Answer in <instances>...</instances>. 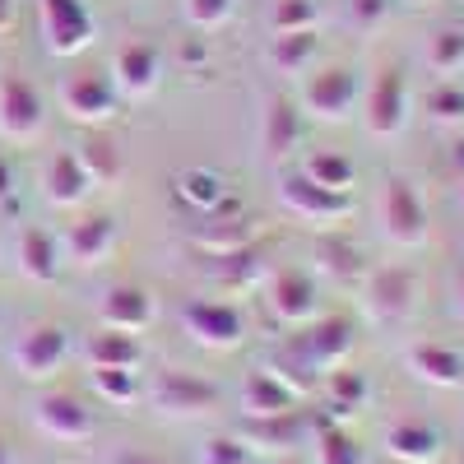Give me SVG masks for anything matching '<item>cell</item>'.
I'll return each mask as SVG.
<instances>
[{"label": "cell", "instance_id": "10", "mask_svg": "<svg viewBox=\"0 0 464 464\" xmlns=\"http://www.w3.org/2000/svg\"><path fill=\"white\" fill-rule=\"evenodd\" d=\"M61 111L80 126H102L121 111V93L107 74H70L61 84Z\"/></svg>", "mask_w": 464, "mask_h": 464}, {"label": "cell", "instance_id": "49", "mask_svg": "<svg viewBox=\"0 0 464 464\" xmlns=\"http://www.w3.org/2000/svg\"><path fill=\"white\" fill-rule=\"evenodd\" d=\"M279 464H302V459H279Z\"/></svg>", "mask_w": 464, "mask_h": 464}, {"label": "cell", "instance_id": "45", "mask_svg": "<svg viewBox=\"0 0 464 464\" xmlns=\"http://www.w3.org/2000/svg\"><path fill=\"white\" fill-rule=\"evenodd\" d=\"M455 316L464 321V269H459V275H455Z\"/></svg>", "mask_w": 464, "mask_h": 464}, {"label": "cell", "instance_id": "34", "mask_svg": "<svg viewBox=\"0 0 464 464\" xmlns=\"http://www.w3.org/2000/svg\"><path fill=\"white\" fill-rule=\"evenodd\" d=\"M422 107H428V116L437 126H464V84H455V80L432 84V93L422 98Z\"/></svg>", "mask_w": 464, "mask_h": 464}, {"label": "cell", "instance_id": "42", "mask_svg": "<svg viewBox=\"0 0 464 464\" xmlns=\"http://www.w3.org/2000/svg\"><path fill=\"white\" fill-rule=\"evenodd\" d=\"M102 464H163V459H153L144 450H111V455H102Z\"/></svg>", "mask_w": 464, "mask_h": 464}, {"label": "cell", "instance_id": "3", "mask_svg": "<svg viewBox=\"0 0 464 464\" xmlns=\"http://www.w3.org/2000/svg\"><path fill=\"white\" fill-rule=\"evenodd\" d=\"M149 404L168 413V418H205L223 404V391L214 381L196 376V372H181V367H159L149 381Z\"/></svg>", "mask_w": 464, "mask_h": 464}, {"label": "cell", "instance_id": "26", "mask_svg": "<svg viewBox=\"0 0 464 464\" xmlns=\"http://www.w3.org/2000/svg\"><path fill=\"white\" fill-rule=\"evenodd\" d=\"M265 367L275 372V376L288 385V391H293L297 400H302V395H312L316 385H321V376H325V372H321V367H316V362H312V358H306L302 348H297V339H293V343H284V348H279V353L269 358Z\"/></svg>", "mask_w": 464, "mask_h": 464}, {"label": "cell", "instance_id": "31", "mask_svg": "<svg viewBox=\"0 0 464 464\" xmlns=\"http://www.w3.org/2000/svg\"><path fill=\"white\" fill-rule=\"evenodd\" d=\"M140 343H135V334H121V330H102V334H93V343H89V362L93 367H140Z\"/></svg>", "mask_w": 464, "mask_h": 464}, {"label": "cell", "instance_id": "33", "mask_svg": "<svg viewBox=\"0 0 464 464\" xmlns=\"http://www.w3.org/2000/svg\"><path fill=\"white\" fill-rule=\"evenodd\" d=\"M89 376H93V391L107 404H116V409H126V404L140 400V376L130 367H93Z\"/></svg>", "mask_w": 464, "mask_h": 464}, {"label": "cell", "instance_id": "5", "mask_svg": "<svg viewBox=\"0 0 464 464\" xmlns=\"http://www.w3.org/2000/svg\"><path fill=\"white\" fill-rule=\"evenodd\" d=\"M37 28L52 56H80L93 47L98 24L84 0H37Z\"/></svg>", "mask_w": 464, "mask_h": 464}, {"label": "cell", "instance_id": "27", "mask_svg": "<svg viewBox=\"0 0 464 464\" xmlns=\"http://www.w3.org/2000/svg\"><path fill=\"white\" fill-rule=\"evenodd\" d=\"M74 159H80V168H84L89 186H116V181H121V172H126L121 149H116L111 140H102V135L84 140L80 149H74Z\"/></svg>", "mask_w": 464, "mask_h": 464}, {"label": "cell", "instance_id": "43", "mask_svg": "<svg viewBox=\"0 0 464 464\" xmlns=\"http://www.w3.org/2000/svg\"><path fill=\"white\" fill-rule=\"evenodd\" d=\"M14 196V172H10V163L5 159H0V205H5Z\"/></svg>", "mask_w": 464, "mask_h": 464}, {"label": "cell", "instance_id": "47", "mask_svg": "<svg viewBox=\"0 0 464 464\" xmlns=\"http://www.w3.org/2000/svg\"><path fill=\"white\" fill-rule=\"evenodd\" d=\"M0 464H14V450H10V441L0 437Z\"/></svg>", "mask_w": 464, "mask_h": 464}, {"label": "cell", "instance_id": "32", "mask_svg": "<svg viewBox=\"0 0 464 464\" xmlns=\"http://www.w3.org/2000/svg\"><path fill=\"white\" fill-rule=\"evenodd\" d=\"M321 381H325V395H330V413L334 418H348V413L362 409V400H367V376L362 372L339 367V372H325Z\"/></svg>", "mask_w": 464, "mask_h": 464}, {"label": "cell", "instance_id": "8", "mask_svg": "<svg viewBox=\"0 0 464 464\" xmlns=\"http://www.w3.org/2000/svg\"><path fill=\"white\" fill-rule=\"evenodd\" d=\"M70 358V334L61 325H28L14 343H10V362L19 376L28 381H47L61 372V362Z\"/></svg>", "mask_w": 464, "mask_h": 464}, {"label": "cell", "instance_id": "28", "mask_svg": "<svg viewBox=\"0 0 464 464\" xmlns=\"http://www.w3.org/2000/svg\"><path fill=\"white\" fill-rule=\"evenodd\" d=\"M422 61H428V70L441 74V80L459 74V70H464V28H459V24H441V28L428 37V47H422Z\"/></svg>", "mask_w": 464, "mask_h": 464}, {"label": "cell", "instance_id": "35", "mask_svg": "<svg viewBox=\"0 0 464 464\" xmlns=\"http://www.w3.org/2000/svg\"><path fill=\"white\" fill-rule=\"evenodd\" d=\"M316 464H362V446L343 428H321L316 432Z\"/></svg>", "mask_w": 464, "mask_h": 464}, {"label": "cell", "instance_id": "46", "mask_svg": "<svg viewBox=\"0 0 464 464\" xmlns=\"http://www.w3.org/2000/svg\"><path fill=\"white\" fill-rule=\"evenodd\" d=\"M14 24V0H0V28Z\"/></svg>", "mask_w": 464, "mask_h": 464}, {"label": "cell", "instance_id": "1", "mask_svg": "<svg viewBox=\"0 0 464 464\" xmlns=\"http://www.w3.org/2000/svg\"><path fill=\"white\" fill-rule=\"evenodd\" d=\"M428 200L418 196V186L409 177H385L381 186V232H385V242L400 246V251H413L428 242Z\"/></svg>", "mask_w": 464, "mask_h": 464}, {"label": "cell", "instance_id": "12", "mask_svg": "<svg viewBox=\"0 0 464 464\" xmlns=\"http://www.w3.org/2000/svg\"><path fill=\"white\" fill-rule=\"evenodd\" d=\"M33 422H37V432L52 437V441H89L93 437V413L84 400H74V395H43V400H33Z\"/></svg>", "mask_w": 464, "mask_h": 464}, {"label": "cell", "instance_id": "50", "mask_svg": "<svg viewBox=\"0 0 464 464\" xmlns=\"http://www.w3.org/2000/svg\"><path fill=\"white\" fill-rule=\"evenodd\" d=\"M246 464H256V459H246Z\"/></svg>", "mask_w": 464, "mask_h": 464}, {"label": "cell", "instance_id": "41", "mask_svg": "<svg viewBox=\"0 0 464 464\" xmlns=\"http://www.w3.org/2000/svg\"><path fill=\"white\" fill-rule=\"evenodd\" d=\"M348 14H353L358 28H376L385 14H391V0H348Z\"/></svg>", "mask_w": 464, "mask_h": 464}, {"label": "cell", "instance_id": "24", "mask_svg": "<svg viewBox=\"0 0 464 464\" xmlns=\"http://www.w3.org/2000/svg\"><path fill=\"white\" fill-rule=\"evenodd\" d=\"M196 246H200V251H209L214 260H218V256H237V251L256 246V232H251V223H246V218L227 214V218H209V223H200Z\"/></svg>", "mask_w": 464, "mask_h": 464}, {"label": "cell", "instance_id": "38", "mask_svg": "<svg viewBox=\"0 0 464 464\" xmlns=\"http://www.w3.org/2000/svg\"><path fill=\"white\" fill-rule=\"evenodd\" d=\"M306 28H316V0H279L275 33H306Z\"/></svg>", "mask_w": 464, "mask_h": 464}, {"label": "cell", "instance_id": "30", "mask_svg": "<svg viewBox=\"0 0 464 464\" xmlns=\"http://www.w3.org/2000/svg\"><path fill=\"white\" fill-rule=\"evenodd\" d=\"M177 196H181L190 209H200V214H218V209L227 205V190H223L218 172H209V168L181 172V177H177Z\"/></svg>", "mask_w": 464, "mask_h": 464}, {"label": "cell", "instance_id": "17", "mask_svg": "<svg viewBox=\"0 0 464 464\" xmlns=\"http://www.w3.org/2000/svg\"><path fill=\"white\" fill-rule=\"evenodd\" d=\"M297 348H302V353L312 358L321 372H330V367H339L348 353H353V325H348L343 316H316L312 325H302Z\"/></svg>", "mask_w": 464, "mask_h": 464}, {"label": "cell", "instance_id": "4", "mask_svg": "<svg viewBox=\"0 0 464 464\" xmlns=\"http://www.w3.org/2000/svg\"><path fill=\"white\" fill-rule=\"evenodd\" d=\"M362 102V84H358V74L348 70V65H325V70H312L306 74V84H302V116H316V121H348V116L358 111Z\"/></svg>", "mask_w": 464, "mask_h": 464}, {"label": "cell", "instance_id": "48", "mask_svg": "<svg viewBox=\"0 0 464 464\" xmlns=\"http://www.w3.org/2000/svg\"><path fill=\"white\" fill-rule=\"evenodd\" d=\"M459 209H464V181H459Z\"/></svg>", "mask_w": 464, "mask_h": 464}, {"label": "cell", "instance_id": "44", "mask_svg": "<svg viewBox=\"0 0 464 464\" xmlns=\"http://www.w3.org/2000/svg\"><path fill=\"white\" fill-rule=\"evenodd\" d=\"M450 172H455V181H464V140L450 144Z\"/></svg>", "mask_w": 464, "mask_h": 464}, {"label": "cell", "instance_id": "20", "mask_svg": "<svg viewBox=\"0 0 464 464\" xmlns=\"http://www.w3.org/2000/svg\"><path fill=\"white\" fill-rule=\"evenodd\" d=\"M237 400H242V413H246V418H279V413H293V404H297V395H293L269 367L246 372Z\"/></svg>", "mask_w": 464, "mask_h": 464}, {"label": "cell", "instance_id": "23", "mask_svg": "<svg viewBox=\"0 0 464 464\" xmlns=\"http://www.w3.org/2000/svg\"><path fill=\"white\" fill-rule=\"evenodd\" d=\"M14 260H19V275H24L28 284H52V279L61 275V246L47 237L43 227H24V232H19Z\"/></svg>", "mask_w": 464, "mask_h": 464}, {"label": "cell", "instance_id": "36", "mask_svg": "<svg viewBox=\"0 0 464 464\" xmlns=\"http://www.w3.org/2000/svg\"><path fill=\"white\" fill-rule=\"evenodd\" d=\"M316 256H321L316 265L325 269L330 279H343V284H348V279H358V275H362V265H358V251L348 246V242H339V237H325V242L316 246Z\"/></svg>", "mask_w": 464, "mask_h": 464}, {"label": "cell", "instance_id": "6", "mask_svg": "<svg viewBox=\"0 0 464 464\" xmlns=\"http://www.w3.org/2000/svg\"><path fill=\"white\" fill-rule=\"evenodd\" d=\"M418 306V279L404 265H381L362 279V312L376 325H404Z\"/></svg>", "mask_w": 464, "mask_h": 464}, {"label": "cell", "instance_id": "11", "mask_svg": "<svg viewBox=\"0 0 464 464\" xmlns=\"http://www.w3.org/2000/svg\"><path fill=\"white\" fill-rule=\"evenodd\" d=\"M43 135V98L19 74H0V140L33 144Z\"/></svg>", "mask_w": 464, "mask_h": 464}, {"label": "cell", "instance_id": "18", "mask_svg": "<svg viewBox=\"0 0 464 464\" xmlns=\"http://www.w3.org/2000/svg\"><path fill=\"white\" fill-rule=\"evenodd\" d=\"M111 246H116V218H107V214H93V218H84V223H70L65 237H61L65 260L84 265V269L102 265V260L111 256Z\"/></svg>", "mask_w": 464, "mask_h": 464}, {"label": "cell", "instance_id": "9", "mask_svg": "<svg viewBox=\"0 0 464 464\" xmlns=\"http://www.w3.org/2000/svg\"><path fill=\"white\" fill-rule=\"evenodd\" d=\"M181 325H186V334L196 339L200 348H237L246 339L242 312L232 302H214V297L186 302L181 306Z\"/></svg>", "mask_w": 464, "mask_h": 464}, {"label": "cell", "instance_id": "21", "mask_svg": "<svg viewBox=\"0 0 464 464\" xmlns=\"http://www.w3.org/2000/svg\"><path fill=\"white\" fill-rule=\"evenodd\" d=\"M297 144H302V107L293 98H275L260 126V149L269 159H288Z\"/></svg>", "mask_w": 464, "mask_h": 464}, {"label": "cell", "instance_id": "16", "mask_svg": "<svg viewBox=\"0 0 464 464\" xmlns=\"http://www.w3.org/2000/svg\"><path fill=\"white\" fill-rule=\"evenodd\" d=\"M441 446L446 441L437 432V422H428V418H400L385 428V455L400 464H437Z\"/></svg>", "mask_w": 464, "mask_h": 464}, {"label": "cell", "instance_id": "39", "mask_svg": "<svg viewBox=\"0 0 464 464\" xmlns=\"http://www.w3.org/2000/svg\"><path fill=\"white\" fill-rule=\"evenodd\" d=\"M232 5H237V0H186V19L200 33H214L232 19Z\"/></svg>", "mask_w": 464, "mask_h": 464}, {"label": "cell", "instance_id": "13", "mask_svg": "<svg viewBox=\"0 0 464 464\" xmlns=\"http://www.w3.org/2000/svg\"><path fill=\"white\" fill-rule=\"evenodd\" d=\"M404 362H409V372L422 385H437V391H455V385H464V353L455 343H446V339H418V343H409Z\"/></svg>", "mask_w": 464, "mask_h": 464}, {"label": "cell", "instance_id": "22", "mask_svg": "<svg viewBox=\"0 0 464 464\" xmlns=\"http://www.w3.org/2000/svg\"><path fill=\"white\" fill-rule=\"evenodd\" d=\"M43 190H47V200H52L56 209H74V205H84V196H89L93 186H89V177H84L80 159H74V149H61L56 159L47 163Z\"/></svg>", "mask_w": 464, "mask_h": 464}, {"label": "cell", "instance_id": "2", "mask_svg": "<svg viewBox=\"0 0 464 464\" xmlns=\"http://www.w3.org/2000/svg\"><path fill=\"white\" fill-rule=\"evenodd\" d=\"M358 107H362V126H367V135H376V140H395V135H404V126H409V107H413L409 74H404L400 65L376 70Z\"/></svg>", "mask_w": 464, "mask_h": 464}, {"label": "cell", "instance_id": "14", "mask_svg": "<svg viewBox=\"0 0 464 464\" xmlns=\"http://www.w3.org/2000/svg\"><path fill=\"white\" fill-rule=\"evenodd\" d=\"M269 312H275L284 325H312L316 312H321V297H316V284L302 275V269H279L275 279H269Z\"/></svg>", "mask_w": 464, "mask_h": 464}, {"label": "cell", "instance_id": "40", "mask_svg": "<svg viewBox=\"0 0 464 464\" xmlns=\"http://www.w3.org/2000/svg\"><path fill=\"white\" fill-rule=\"evenodd\" d=\"M246 459H251V446L242 437H214L200 450V464H246Z\"/></svg>", "mask_w": 464, "mask_h": 464}, {"label": "cell", "instance_id": "29", "mask_svg": "<svg viewBox=\"0 0 464 464\" xmlns=\"http://www.w3.org/2000/svg\"><path fill=\"white\" fill-rule=\"evenodd\" d=\"M312 61H316V28L275 33V43H269V65H275L279 74H306Z\"/></svg>", "mask_w": 464, "mask_h": 464}, {"label": "cell", "instance_id": "25", "mask_svg": "<svg viewBox=\"0 0 464 464\" xmlns=\"http://www.w3.org/2000/svg\"><path fill=\"white\" fill-rule=\"evenodd\" d=\"M302 177H312V181L325 186V190H339V196H353L358 168H353V159H348V153H339V149H316V153H306Z\"/></svg>", "mask_w": 464, "mask_h": 464}, {"label": "cell", "instance_id": "19", "mask_svg": "<svg viewBox=\"0 0 464 464\" xmlns=\"http://www.w3.org/2000/svg\"><path fill=\"white\" fill-rule=\"evenodd\" d=\"M98 321H102V330L140 334V330L153 321V302H149V293H144V288H130V284L107 288V293H102V302H98Z\"/></svg>", "mask_w": 464, "mask_h": 464}, {"label": "cell", "instance_id": "7", "mask_svg": "<svg viewBox=\"0 0 464 464\" xmlns=\"http://www.w3.org/2000/svg\"><path fill=\"white\" fill-rule=\"evenodd\" d=\"M279 205H284L293 218L321 223V227H330V223H339V218L353 214V196L325 190V186H316L312 177H302V172H288V177L279 181Z\"/></svg>", "mask_w": 464, "mask_h": 464}, {"label": "cell", "instance_id": "15", "mask_svg": "<svg viewBox=\"0 0 464 464\" xmlns=\"http://www.w3.org/2000/svg\"><path fill=\"white\" fill-rule=\"evenodd\" d=\"M163 80V56L153 43H126L116 52V65H111V84L121 98H149Z\"/></svg>", "mask_w": 464, "mask_h": 464}, {"label": "cell", "instance_id": "37", "mask_svg": "<svg viewBox=\"0 0 464 464\" xmlns=\"http://www.w3.org/2000/svg\"><path fill=\"white\" fill-rule=\"evenodd\" d=\"M251 437L288 450V446L302 437V422H297V413H279V418H251Z\"/></svg>", "mask_w": 464, "mask_h": 464}]
</instances>
